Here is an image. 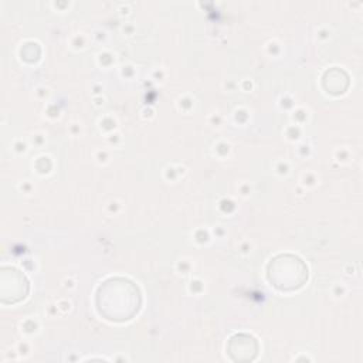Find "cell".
I'll list each match as a JSON object with an SVG mask.
<instances>
[{"instance_id":"6da1fadb","label":"cell","mask_w":363,"mask_h":363,"mask_svg":"<svg viewBox=\"0 0 363 363\" xmlns=\"http://www.w3.org/2000/svg\"><path fill=\"white\" fill-rule=\"evenodd\" d=\"M123 302L139 309V288L125 278H109L96 291V308L101 315L111 320L130 319L136 312Z\"/></svg>"}]
</instances>
